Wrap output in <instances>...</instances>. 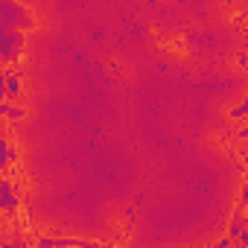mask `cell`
Here are the masks:
<instances>
[{"label":"cell","instance_id":"8","mask_svg":"<svg viewBox=\"0 0 248 248\" xmlns=\"http://www.w3.org/2000/svg\"><path fill=\"white\" fill-rule=\"evenodd\" d=\"M236 207H248V184L242 187V193H239V204Z\"/></svg>","mask_w":248,"mask_h":248},{"label":"cell","instance_id":"6","mask_svg":"<svg viewBox=\"0 0 248 248\" xmlns=\"http://www.w3.org/2000/svg\"><path fill=\"white\" fill-rule=\"evenodd\" d=\"M0 114H3V117H9V120H24V108L12 105L9 99H3V105H0Z\"/></svg>","mask_w":248,"mask_h":248},{"label":"cell","instance_id":"7","mask_svg":"<svg viewBox=\"0 0 248 248\" xmlns=\"http://www.w3.org/2000/svg\"><path fill=\"white\" fill-rule=\"evenodd\" d=\"M228 117H231V120H242V117H248V93H245V99H242L236 108L228 111Z\"/></svg>","mask_w":248,"mask_h":248},{"label":"cell","instance_id":"11","mask_svg":"<svg viewBox=\"0 0 248 248\" xmlns=\"http://www.w3.org/2000/svg\"><path fill=\"white\" fill-rule=\"evenodd\" d=\"M239 64H242V67H248V53H242V56H239Z\"/></svg>","mask_w":248,"mask_h":248},{"label":"cell","instance_id":"5","mask_svg":"<svg viewBox=\"0 0 248 248\" xmlns=\"http://www.w3.org/2000/svg\"><path fill=\"white\" fill-rule=\"evenodd\" d=\"M18 161V152H15V146H12V140L3 135L0 138V172L3 175H9V167Z\"/></svg>","mask_w":248,"mask_h":248},{"label":"cell","instance_id":"1","mask_svg":"<svg viewBox=\"0 0 248 248\" xmlns=\"http://www.w3.org/2000/svg\"><path fill=\"white\" fill-rule=\"evenodd\" d=\"M0 24L3 27H15L21 32H30L35 27V18L30 15V9H24L15 0H0Z\"/></svg>","mask_w":248,"mask_h":248},{"label":"cell","instance_id":"2","mask_svg":"<svg viewBox=\"0 0 248 248\" xmlns=\"http://www.w3.org/2000/svg\"><path fill=\"white\" fill-rule=\"evenodd\" d=\"M24 53V32L15 30V27H3L0 24V56H3V62H15V56Z\"/></svg>","mask_w":248,"mask_h":248},{"label":"cell","instance_id":"10","mask_svg":"<svg viewBox=\"0 0 248 248\" xmlns=\"http://www.w3.org/2000/svg\"><path fill=\"white\" fill-rule=\"evenodd\" d=\"M236 138H239V140H248V126H242V129L236 132Z\"/></svg>","mask_w":248,"mask_h":248},{"label":"cell","instance_id":"4","mask_svg":"<svg viewBox=\"0 0 248 248\" xmlns=\"http://www.w3.org/2000/svg\"><path fill=\"white\" fill-rule=\"evenodd\" d=\"M0 96H3V99H9V102L21 96V76H18V73H15L9 64L3 67V88H0Z\"/></svg>","mask_w":248,"mask_h":248},{"label":"cell","instance_id":"9","mask_svg":"<svg viewBox=\"0 0 248 248\" xmlns=\"http://www.w3.org/2000/svg\"><path fill=\"white\" fill-rule=\"evenodd\" d=\"M231 242H236V239H233V236H231V233H228V236H222V239H219V242H216V248H228V245H231Z\"/></svg>","mask_w":248,"mask_h":248},{"label":"cell","instance_id":"3","mask_svg":"<svg viewBox=\"0 0 248 248\" xmlns=\"http://www.w3.org/2000/svg\"><path fill=\"white\" fill-rule=\"evenodd\" d=\"M18 207H21V199L15 196L12 178H9V175H3V178H0V210H3L6 216H12Z\"/></svg>","mask_w":248,"mask_h":248},{"label":"cell","instance_id":"12","mask_svg":"<svg viewBox=\"0 0 248 248\" xmlns=\"http://www.w3.org/2000/svg\"><path fill=\"white\" fill-rule=\"evenodd\" d=\"M245 44H248V32H245Z\"/></svg>","mask_w":248,"mask_h":248}]
</instances>
